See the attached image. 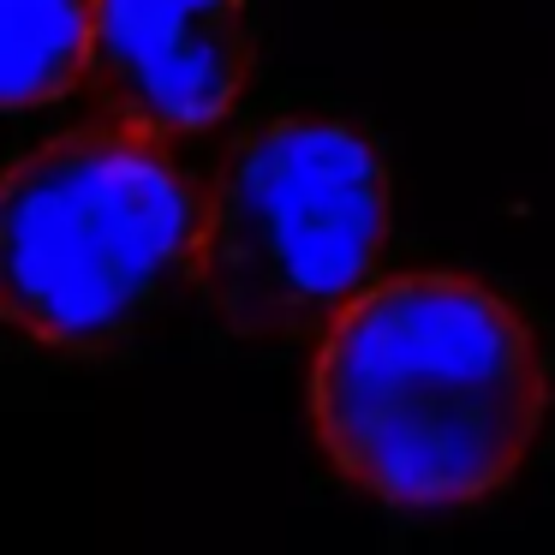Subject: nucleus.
<instances>
[{
  "instance_id": "obj_1",
  "label": "nucleus",
  "mask_w": 555,
  "mask_h": 555,
  "mask_svg": "<svg viewBox=\"0 0 555 555\" xmlns=\"http://www.w3.org/2000/svg\"><path fill=\"white\" fill-rule=\"evenodd\" d=\"M543 406L531 323L466 275H400L352 299L311 376L323 454L395 507L495 495L538 442Z\"/></svg>"
},
{
  "instance_id": "obj_2",
  "label": "nucleus",
  "mask_w": 555,
  "mask_h": 555,
  "mask_svg": "<svg viewBox=\"0 0 555 555\" xmlns=\"http://www.w3.org/2000/svg\"><path fill=\"white\" fill-rule=\"evenodd\" d=\"M7 317L66 359L126 347L197 245V204L138 126L73 132L7 173Z\"/></svg>"
},
{
  "instance_id": "obj_3",
  "label": "nucleus",
  "mask_w": 555,
  "mask_h": 555,
  "mask_svg": "<svg viewBox=\"0 0 555 555\" xmlns=\"http://www.w3.org/2000/svg\"><path fill=\"white\" fill-rule=\"evenodd\" d=\"M388 173L340 120H269L221 156L197 204L192 275L221 328L299 340L371 293Z\"/></svg>"
},
{
  "instance_id": "obj_4",
  "label": "nucleus",
  "mask_w": 555,
  "mask_h": 555,
  "mask_svg": "<svg viewBox=\"0 0 555 555\" xmlns=\"http://www.w3.org/2000/svg\"><path fill=\"white\" fill-rule=\"evenodd\" d=\"M90 85L150 138L204 132L251 78L245 0H90Z\"/></svg>"
},
{
  "instance_id": "obj_5",
  "label": "nucleus",
  "mask_w": 555,
  "mask_h": 555,
  "mask_svg": "<svg viewBox=\"0 0 555 555\" xmlns=\"http://www.w3.org/2000/svg\"><path fill=\"white\" fill-rule=\"evenodd\" d=\"M0 96L25 114L90 73V0H0Z\"/></svg>"
}]
</instances>
